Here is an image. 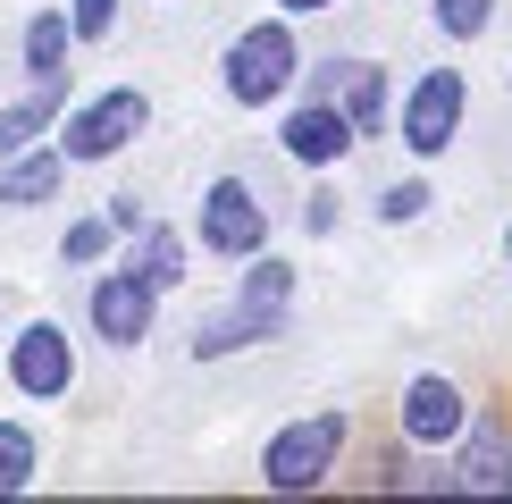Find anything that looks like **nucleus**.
Wrapping results in <instances>:
<instances>
[{
	"mask_svg": "<svg viewBox=\"0 0 512 504\" xmlns=\"http://www.w3.org/2000/svg\"><path fill=\"white\" fill-rule=\"evenodd\" d=\"M59 168H68V152H9V160H0V210L51 202L59 194Z\"/></svg>",
	"mask_w": 512,
	"mask_h": 504,
	"instance_id": "obj_11",
	"label": "nucleus"
},
{
	"mask_svg": "<svg viewBox=\"0 0 512 504\" xmlns=\"http://www.w3.org/2000/svg\"><path fill=\"white\" fill-rule=\"evenodd\" d=\"M378 210H387L395 227H403V219H420V210H429V185H387V202H378Z\"/></svg>",
	"mask_w": 512,
	"mask_h": 504,
	"instance_id": "obj_22",
	"label": "nucleus"
},
{
	"mask_svg": "<svg viewBox=\"0 0 512 504\" xmlns=\"http://www.w3.org/2000/svg\"><path fill=\"white\" fill-rule=\"evenodd\" d=\"M454 496H512V446L496 420H462L454 429Z\"/></svg>",
	"mask_w": 512,
	"mask_h": 504,
	"instance_id": "obj_5",
	"label": "nucleus"
},
{
	"mask_svg": "<svg viewBox=\"0 0 512 504\" xmlns=\"http://www.w3.org/2000/svg\"><path fill=\"white\" fill-rule=\"evenodd\" d=\"M9 378H17L26 395H68V378H76L68 336H59L51 320H34L26 336H17V353H9Z\"/></svg>",
	"mask_w": 512,
	"mask_h": 504,
	"instance_id": "obj_7",
	"label": "nucleus"
},
{
	"mask_svg": "<svg viewBox=\"0 0 512 504\" xmlns=\"http://www.w3.org/2000/svg\"><path fill=\"white\" fill-rule=\"evenodd\" d=\"M93 328L110 336V345H143V336H152V286H143L135 269L101 278L93 286Z\"/></svg>",
	"mask_w": 512,
	"mask_h": 504,
	"instance_id": "obj_8",
	"label": "nucleus"
},
{
	"mask_svg": "<svg viewBox=\"0 0 512 504\" xmlns=\"http://www.w3.org/2000/svg\"><path fill=\"white\" fill-rule=\"evenodd\" d=\"M286 9H294V17H311V9H336V0H286Z\"/></svg>",
	"mask_w": 512,
	"mask_h": 504,
	"instance_id": "obj_23",
	"label": "nucleus"
},
{
	"mask_svg": "<svg viewBox=\"0 0 512 504\" xmlns=\"http://www.w3.org/2000/svg\"><path fill=\"white\" fill-rule=\"evenodd\" d=\"M403 429L429 437V446H454V429H462V395H454V378H412V395H403Z\"/></svg>",
	"mask_w": 512,
	"mask_h": 504,
	"instance_id": "obj_10",
	"label": "nucleus"
},
{
	"mask_svg": "<svg viewBox=\"0 0 512 504\" xmlns=\"http://www.w3.org/2000/svg\"><path fill=\"white\" fill-rule=\"evenodd\" d=\"M286 84H294V26L261 17V26H244L227 42V93H236L244 110H269Z\"/></svg>",
	"mask_w": 512,
	"mask_h": 504,
	"instance_id": "obj_2",
	"label": "nucleus"
},
{
	"mask_svg": "<svg viewBox=\"0 0 512 504\" xmlns=\"http://www.w3.org/2000/svg\"><path fill=\"white\" fill-rule=\"evenodd\" d=\"M336 84H345V118L361 126V135H378V110H387V76H378L370 59H353V68H328V76H319V101H328Z\"/></svg>",
	"mask_w": 512,
	"mask_h": 504,
	"instance_id": "obj_12",
	"label": "nucleus"
},
{
	"mask_svg": "<svg viewBox=\"0 0 512 504\" xmlns=\"http://www.w3.org/2000/svg\"><path fill=\"white\" fill-rule=\"evenodd\" d=\"M353 135H361V126H353L345 110H336V101H303V110L286 118V152L303 160V168H328V160H345V152H353Z\"/></svg>",
	"mask_w": 512,
	"mask_h": 504,
	"instance_id": "obj_9",
	"label": "nucleus"
},
{
	"mask_svg": "<svg viewBox=\"0 0 512 504\" xmlns=\"http://www.w3.org/2000/svg\"><path fill=\"white\" fill-rule=\"evenodd\" d=\"M261 236H269L261 202H252L236 177H219V185L202 194V244H210V252H261Z\"/></svg>",
	"mask_w": 512,
	"mask_h": 504,
	"instance_id": "obj_6",
	"label": "nucleus"
},
{
	"mask_svg": "<svg viewBox=\"0 0 512 504\" xmlns=\"http://www.w3.org/2000/svg\"><path fill=\"white\" fill-rule=\"evenodd\" d=\"M454 126H462V76L454 68H429L412 84V101H403V143H412L420 160H437L445 143H454Z\"/></svg>",
	"mask_w": 512,
	"mask_h": 504,
	"instance_id": "obj_4",
	"label": "nucleus"
},
{
	"mask_svg": "<svg viewBox=\"0 0 512 504\" xmlns=\"http://www.w3.org/2000/svg\"><path fill=\"white\" fill-rule=\"evenodd\" d=\"M277 320L286 311H261V303H236L227 320H210V328H194V353L210 362V353H236V345H252V336H277Z\"/></svg>",
	"mask_w": 512,
	"mask_h": 504,
	"instance_id": "obj_14",
	"label": "nucleus"
},
{
	"mask_svg": "<svg viewBox=\"0 0 512 504\" xmlns=\"http://www.w3.org/2000/svg\"><path fill=\"white\" fill-rule=\"evenodd\" d=\"M68 42H76V26H68V9H42L34 26H26V68H34V84L68 76Z\"/></svg>",
	"mask_w": 512,
	"mask_h": 504,
	"instance_id": "obj_16",
	"label": "nucleus"
},
{
	"mask_svg": "<svg viewBox=\"0 0 512 504\" xmlns=\"http://www.w3.org/2000/svg\"><path fill=\"white\" fill-rule=\"evenodd\" d=\"M26 479H34V437L17 420H0V496H17Z\"/></svg>",
	"mask_w": 512,
	"mask_h": 504,
	"instance_id": "obj_17",
	"label": "nucleus"
},
{
	"mask_svg": "<svg viewBox=\"0 0 512 504\" xmlns=\"http://www.w3.org/2000/svg\"><path fill=\"white\" fill-rule=\"evenodd\" d=\"M152 126V101L135 93V84H118V93H101V101H84V110L59 126V152L68 160H110V152H126V143Z\"/></svg>",
	"mask_w": 512,
	"mask_h": 504,
	"instance_id": "obj_3",
	"label": "nucleus"
},
{
	"mask_svg": "<svg viewBox=\"0 0 512 504\" xmlns=\"http://www.w3.org/2000/svg\"><path fill=\"white\" fill-rule=\"evenodd\" d=\"M110 236H118V219H76V227H68V261H101Z\"/></svg>",
	"mask_w": 512,
	"mask_h": 504,
	"instance_id": "obj_20",
	"label": "nucleus"
},
{
	"mask_svg": "<svg viewBox=\"0 0 512 504\" xmlns=\"http://www.w3.org/2000/svg\"><path fill=\"white\" fill-rule=\"evenodd\" d=\"M51 118H59V76H51V84H34L26 101H9V110H0V160H9V152H26V143H34Z\"/></svg>",
	"mask_w": 512,
	"mask_h": 504,
	"instance_id": "obj_15",
	"label": "nucleus"
},
{
	"mask_svg": "<svg viewBox=\"0 0 512 504\" xmlns=\"http://www.w3.org/2000/svg\"><path fill=\"white\" fill-rule=\"evenodd\" d=\"M110 17H118V0H76L68 26H76V42H93V34H110Z\"/></svg>",
	"mask_w": 512,
	"mask_h": 504,
	"instance_id": "obj_21",
	"label": "nucleus"
},
{
	"mask_svg": "<svg viewBox=\"0 0 512 504\" xmlns=\"http://www.w3.org/2000/svg\"><path fill=\"white\" fill-rule=\"evenodd\" d=\"M135 278L152 286V294L185 278V236H177V227H152V219L135 227Z\"/></svg>",
	"mask_w": 512,
	"mask_h": 504,
	"instance_id": "obj_13",
	"label": "nucleus"
},
{
	"mask_svg": "<svg viewBox=\"0 0 512 504\" xmlns=\"http://www.w3.org/2000/svg\"><path fill=\"white\" fill-rule=\"evenodd\" d=\"M336 454H345V412H311V420H294V429L269 437L261 479H269L277 496H311L319 479L336 471Z\"/></svg>",
	"mask_w": 512,
	"mask_h": 504,
	"instance_id": "obj_1",
	"label": "nucleus"
},
{
	"mask_svg": "<svg viewBox=\"0 0 512 504\" xmlns=\"http://www.w3.org/2000/svg\"><path fill=\"white\" fill-rule=\"evenodd\" d=\"M504 252H512V236H504Z\"/></svg>",
	"mask_w": 512,
	"mask_h": 504,
	"instance_id": "obj_24",
	"label": "nucleus"
},
{
	"mask_svg": "<svg viewBox=\"0 0 512 504\" xmlns=\"http://www.w3.org/2000/svg\"><path fill=\"white\" fill-rule=\"evenodd\" d=\"M437 26L471 42V34H487V26H496V0H437Z\"/></svg>",
	"mask_w": 512,
	"mask_h": 504,
	"instance_id": "obj_19",
	"label": "nucleus"
},
{
	"mask_svg": "<svg viewBox=\"0 0 512 504\" xmlns=\"http://www.w3.org/2000/svg\"><path fill=\"white\" fill-rule=\"evenodd\" d=\"M286 294H294V269L286 261H261L244 278V303H261V311H286Z\"/></svg>",
	"mask_w": 512,
	"mask_h": 504,
	"instance_id": "obj_18",
	"label": "nucleus"
}]
</instances>
